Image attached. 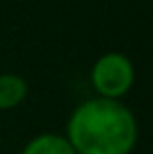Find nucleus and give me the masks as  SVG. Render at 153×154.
<instances>
[{"mask_svg": "<svg viewBox=\"0 0 153 154\" xmlns=\"http://www.w3.org/2000/svg\"><path fill=\"white\" fill-rule=\"evenodd\" d=\"M65 137L76 154H132L139 127L134 111L122 100L94 96L71 111Z\"/></svg>", "mask_w": 153, "mask_h": 154, "instance_id": "1", "label": "nucleus"}, {"mask_svg": "<svg viewBox=\"0 0 153 154\" xmlns=\"http://www.w3.org/2000/svg\"><path fill=\"white\" fill-rule=\"evenodd\" d=\"M90 84L98 98L122 100L135 84V66L124 53H104L90 68Z\"/></svg>", "mask_w": 153, "mask_h": 154, "instance_id": "2", "label": "nucleus"}, {"mask_svg": "<svg viewBox=\"0 0 153 154\" xmlns=\"http://www.w3.org/2000/svg\"><path fill=\"white\" fill-rule=\"evenodd\" d=\"M30 94L28 80L16 72L0 74V111H10L26 102Z\"/></svg>", "mask_w": 153, "mask_h": 154, "instance_id": "3", "label": "nucleus"}, {"mask_svg": "<svg viewBox=\"0 0 153 154\" xmlns=\"http://www.w3.org/2000/svg\"><path fill=\"white\" fill-rule=\"evenodd\" d=\"M20 154H76L65 135L59 133H41L24 144Z\"/></svg>", "mask_w": 153, "mask_h": 154, "instance_id": "4", "label": "nucleus"}]
</instances>
